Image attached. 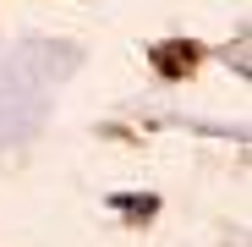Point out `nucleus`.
<instances>
[{"mask_svg": "<svg viewBox=\"0 0 252 247\" xmlns=\"http://www.w3.org/2000/svg\"><path fill=\"white\" fill-rule=\"evenodd\" d=\"M192 61H197V50H192V44H159V50H154V66H159L164 77L192 71Z\"/></svg>", "mask_w": 252, "mask_h": 247, "instance_id": "1", "label": "nucleus"}, {"mask_svg": "<svg viewBox=\"0 0 252 247\" xmlns=\"http://www.w3.org/2000/svg\"><path fill=\"white\" fill-rule=\"evenodd\" d=\"M126 214H154V198H121Z\"/></svg>", "mask_w": 252, "mask_h": 247, "instance_id": "2", "label": "nucleus"}]
</instances>
